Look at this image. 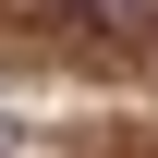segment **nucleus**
I'll return each instance as SVG.
<instances>
[{
    "label": "nucleus",
    "mask_w": 158,
    "mask_h": 158,
    "mask_svg": "<svg viewBox=\"0 0 158 158\" xmlns=\"http://www.w3.org/2000/svg\"><path fill=\"white\" fill-rule=\"evenodd\" d=\"M85 24H158V0H73Z\"/></svg>",
    "instance_id": "f257e3e1"
}]
</instances>
